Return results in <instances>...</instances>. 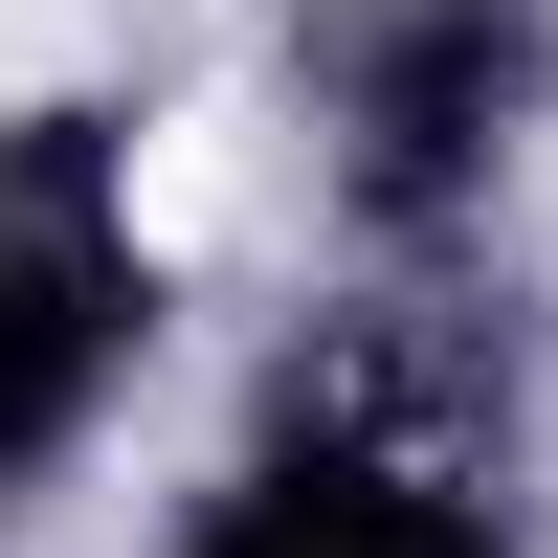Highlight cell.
<instances>
[{"mask_svg": "<svg viewBox=\"0 0 558 558\" xmlns=\"http://www.w3.org/2000/svg\"><path fill=\"white\" fill-rule=\"evenodd\" d=\"M134 336H157V268L112 202V112H23L0 134V492L68 470V425L134 380Z\"/></svg>", "mask_w": 558, "mask_h": 558, "instance_id": "1", "label": "cell"}, {"mask_svg": "<svg viewBox=\"0 0 558 558\" xmlns=\"http://www.w3.org/2000/svg\"><path fill=\"white\" fill-rule=\"evenodd\" d=\"M536 68H558V0H357V23H336L357 202H380V223H447L492 157H514Z\"/></svg>", "mask_w": 558, "mask_h": 558, "instance_id": "2", "label": "cell"}, {"mask_svg": "<svg viewBox=\"0 0 558 558\" xmlns=\"http://www.w3.org/2000/svg\"><path fill=\"white\" fill-rule=\"evenodd\" d=\"M179 558H492V514L425 470V447H268Z\"/></svg>", "mask_w": 558, "mask_h": 558, "instance_id": "3", "label": "cell"}]
</instances>
